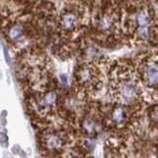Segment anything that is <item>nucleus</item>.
Segmentation results:
<instances>
[{
    "mask_svg": "<svg viewBox=\"0 0 158 158\" xmlns=\"http://www.w3.org/2000/svg\"><path fill=\"white\" fill-rule=\"evenodd\" d=\"M110 91L116 104L130 108L141 103L142 84L131 62L121 61L114 66L110 76Z\"/></svg>",
    "mask_w": 158,
    "mask_h": 158,
    "instance_id": "nucleus-1",
    "label": "nucleus"
},
{
    "mask_svg": "<svg viewBox=\"0 0 158 158\" xmlns=\"http://www.w3.org/2000/svg\"><path fill=\"white\" fill-rule=\"evenodd\" d=\"M81 127L83 131L88 135H94L101 131V123L98 121V118H95L94 117L90 116L87 117L83 120Z\"/></svg>",
    "mask_w": 158,
    "mask_h": 158,
    "instance_id": "nucleus-9",
    "label": "nucleus"
},
{
    "mask_svg": "<svg viewBox=\"0 0 158 158\" xmlns=\"http://www.w3.org/2000/svg\"><path fill=\"white\" fill-rule=\"evenodd\" d=\"M127 118H128L127 107L120 105V104H116L115 106H113L107 117L109 125L118 128L126 127L127 123Z\"/></svg>",
    "mask_w": 158,
    "mask_h": 158,
    "instance_id": "nucleus-8",
    "label": "nucleus"
},
{
    "mask_svg": "<svg viewBox=\"0 0 158 158\" xmlns=\"http://www.w3.org/2000/svg\"><path fill=\"white\" fill-rule=\"evenodd\" d=\"M24 26L19 23H14L9 26L7 30V37L10 42L12 43H18L20 42L24 37Z\"/></svg>",
    "mask_w": 158,
    "mask_h": 158,
    "instance_id": "nucleus-10",
    "label": "nucleus"
},
{
    "mask_svg": "<svg viewBox=\"0 0 158 158\" xmlns=\"http://www.w3.org/2000/svg\"><path fill=\"white\" fill-rule=\"evenodd\" d=\"M83 8L78 4H71L65 7L58 19V27L64 35H70L80 29L84 20Z\"/></svg>",
    "mask_w": 158,
    "mask_h": 158,
    "instance_id": "nucleus-5",
    "label": "nucleus"
},
{
    "mask_svg": "<svg viewBox=\"0 0 158 158\" xmlns=\"http://www.w3.org/2000/svg\"><path fill=\"white\" fill-rule=\"evenodd\" d=\"M75 81L82 91L96 93L102 86V74L94 63H83L75 73Z\"/></svg>",
    "mask_w": 158,
    "mask_h": 158,
    "instance_id": "nucleus-3",
    "label": "nucleus"
},
{
    "mask_svg": "<svg viewBox=\"0 0 158 158\" xmlns=\"http://www.w3.org/2000/svg\"><path fill=\"white\" fill-rule=\"evenodd\" d=\"M135 67L142 86L147 88L150 93L157 94L158 63L156 52L143 54Z\"/></svg>",
    "mask_w": 158,
    "mask_h": 158,
    "instance_id": "nucleus-2",
    "label": "nucleus"
},
{
    "mask_svg": "<svg viewBox=\"0 0 158 158\" xmlns=\"http://www.w3.org/2000/svg\"><path fill=\"white\" fill-rule=\"evenodd\" d=\"M66 142V136L63 132L57 130L44 131L41 136V143L43 147L48 151H61Z\"/></svg>",
    "mask_w": 158,
    "mask_h": 158,
    "instance_id": "nucleus-6",
    "label": "nucleus"
},
{
    "mask_svg": "<svg viewBox=\"0 0 158 158\" xmlns=\"http://www.w3.org/2000/svg\"><path fill=\"white\" fill-rule=\"evenodd\" d=\"M58 93L56 90H48L34 100L35 109L40 115H47L52 111L58 102Z\"/></svg>",
    "mask_w": 158,
    "mask_h": 158,
    "instance_id": "nucleus-7",
    "label": "nucleus"
},
{
    "mask_svg": "<svg viewBox=\"0 0 158 158\" xmlns=\"http://www.w3.org/2000/svg\"><path fill=\"white\" fill-rule=\"evenodd\" d=\"M97 32L106 36L116 34L121 28V9L108 5L98 14L95 20Z\"/></svg>",
    "mask_w": 158,
    "mask_h": 158,
    "instance_id": "nucleus-4",
    "label": "nucleus"
},
{
    "mask_svg": "<svg viewBox=\"0 0 158 158\" xmlns=\"http://www.w3.org/2000/svg\"><path fill=\"white\" fill-rule=\"evenodd\" d=\"M4 54H5V58H6V61L8 64H10V57H9V54L7 53V49L4 48Z\"/></svg>",
    "mask_w": 158,
    "mask_h": 158,
    "instance_id": "nucleus-12",
    "label": "nucleus"
},
{
    "mask_svg": "<svg viewBox=\"0 0 158 158\" xmlns=\"http://www.w3.org/2000/svg\"><path fill=\"white\" fill-rule=\"evenodd\" d=\"M0 144L4 147L8 145V136L4 132H0Z\"/></svg>",
    "mask_w": 158,
    "mask_h": 158,
    "instance_id": "nucleus-11",
    "label": "nucleus"
}]
</instances>
